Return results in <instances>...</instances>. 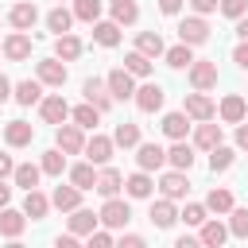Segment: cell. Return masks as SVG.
Masks as SVG:
<instances>
[{"label": "cell", "instance_id": "6da1fadb", "mask_svg": "<svg viewBox=\"0 0 248 248\" xmlns=\"http://www.w3.org/2000/svg\"><path fill=\"white\" fill-rule=\"evenodd\" d=\"M97 217H101V225H108V229H124V225L132 221V205L112 194V198H105V205H101Z\"/></svg>", "mask_w": 248, "mask_h": 248}, {"label": "cell", "instance_id": "7a4b0ae2", "mask_svg": "<svg viewBox=\"0 0 248 248\" xmlns=\"http://www.w3.org/2000/svg\"><path fill=\"white\" fill-rule=\"evenodd\" d=\"M205 39H209V23H205V16H186V19H178V43L198 46V43H205Z\"/></svg>", "mask_w": 248, "mask_h": 248}, {"label": "cell", "instance_id": "3957f363", "mask_svg": "<svg viewBox=\"0 0 248 248\" xmlns=\"http://www.w3.org/2000/svg\"><path fill=\"white\" fill-rule=\"evenodd\" d=\"M182 112L194 120V124H202V120H213L217 116V105L202 93V89H194V93H186V105H182Z\"/></svg>", "mask_w": 248, "mask_h": 248}, {"label": "cell", "instance_id": "277c9868", "mask_svg": "<svg viewBox=\"0 0 248 248\" xmlns=\"http://www.w3.org/2000/svg\"><path fill=\"white\" fill-rule=\"evenodd\" d=\"M54 147H62L66 155H81V151H85V128H78V124H58Z\"/></svg>", "mask_w": 248, "mask_h": 248}, {"label": "cell", "instance_id": "5b68a950", "mask_svg": "<svg viewBox=\"0 0 248 248\" xmlns=\"http://www.w3.org/2000/svg\"><path fill=\"white\" fill-rule=\"evenodd\" d=\"M190 85L194 89H202V93H209L213 85H217V62H205V58H194L190 66Z\"/></svg>", "mask_w": 248, "mask_h": 248}, {"label": "cell", "instance_id": "8992f818", "mask_svg": "<svg viewBox=\"0 0 248 248\" xmlns=\"http://www.w3.org/2000/svg\"><path fill=\"white\" fill-rule=\"evenodd\" d=\"M132 101H136V108H140V112H159V108H163V101H167V93H163V85H159V81H147V85H140V89L132 93Z\"/></svg>", "mask_w": 248, "mask_h": 248}, {"label": "cell", "instance_id": "52a82bcc", "mask_svg": "<svg viewBox=\"0 0 248 248\" xmlns=\"http://www.w3.org/2000/svg\"><path fill=\"white\" fill-rule=\"evenodd\" d=\"M39 116H43L46 124H54V128L66 124V120H70V105H66V97H62V93L43 97V101H39Z\"/></svg>", "mask_w": 248, "mask_h": 248}, {"label": "cell", "instance_id": "ba28073f", "mask_svg": "<svg viewBox=\"0 0 248 248\" xmlns=\"http://www.w3.org/2000/svg\"><path fill=\"white\" fill-rule=\"evenodd\" d=\"M35 78H39L43 85L62 89V85H66V62H62V58H43V62H35Z\"/></svg>", "mask_w": 248, "mask_h": 248}, {"label": "cell", "instance_id": "9c48e42d", "mask_svg": "<svg viewBox=\"0 0 248 248\" xmlns=\"http://www.w3.org/2000/svg\"><path fill=\"white\" fill-rule=\"evenodd\" d=\"M105 85H108V93H112V101H128L132 93H136V78L124 70V66H116V70H108V78H105Z\"/></svg>", "mask_w": 248, "mask_h": 248}, {"label": "cell", "instance_id": "30bf717a", "mask_svg": "<svg viewBox=\"0 0 248 248\" xmlns=\"http://www.w3.org/2000/svg\"><path fill=\"white\" fill-rule=\"evenodd\" d=\"M0 54H4L8 62H23V58H31V35H27V31H12V35L4 39Z\"/></svg>", "mask_w": 248, "mask_h": 248}, {"label": "cell", "instance_id": "8fae6325", "mask_svg": "<svg viewBox=\"0 0 248 248\" xmlns=\"http://www.w3.org/2000/svg\"><path fill=\"white\" fill-rule=\"evenodd\" d=\"M8 23H12L16 31H31V27L39 23V8H35L31 0H19V4H12V12H8Z\"/></svg>", "mask_w": 248, "mask_h": 248}, {"label": "cell", "instance_id": "7c38bea8", "mask_svg": "<svg viewBox=\"0 0 248 248\" xmlns=\"http://www.w3.org/2000/svg\"><path fill=\"white\" fill-rule=\"evenodd\" d=\"M217 116H221L225 124H240V120L248 116V105H244V97H240V93H229V97H221V105H217Z\"/></svg>", "mask_w": 248, "mask_h": 248}, {"label": "cell", "instance_id": "4fadbf2b", "mask_svg": "<svg viewBox=\"0 0 248 248\" xmlns=\"http://www.w3.org/2000/svg\"><path fill=\"white\" fill-rule=\"evenodd\" d=\"M81 93H85V101L93 105V108H108L112 105V93H108V85L101 81V78H85V85H81Z\"/></svg>", "mask_w": 248, "mask_h": 248}, {"label": "cell", "instance_id": "5bb4252c", "mask_svg": "<svg viewBox=\"0 0 248 248\" xmlns=\"http://www.w3.org/2000/svg\"><path fill=\"white\" fill-rule=\"evenodd\" d=\"M31 140H35V128L27 120H8L4 124V143L8 147H27Z\"/></svg>", "mask_w": 248, "mask_h": 248}, {"label": "cell", "instance_id": "9a60e30c", "mask_svg": "<svg viewBox=\"0 0 248 248\" xmlns=\"http://www.w3.org/2000/svg\"><path fill=\"white\" fill-rule=\"evenodd\" d=\"M136 163H140V170H159L167 163V151L159 143H136Z\"/></svg>", "mask_w": 248, "mask_h": 248}, {"label": "cell", "instance_id": "2e32d148", "mask_svg": "<svg viewBox=\"0 0 248 248\" xmlns=\"http://www.w3.org/2000/svg\"><path fill=\"white\" fill-rule=\"evenodd\" d=\"M93 190H97L101 198H112V194H120V190H124V174H120L116 167H105V170H97Z\"/></svg>", "mask_w": 248, "mask_h": 248}, {"label": "cell", "instance_id": "e0dca14e", "mask_svg": "<svg viewBox=\"0 0 248 248\" xmlns=\"http://www.w3.org/2000/svg\"><path fill=\"white\" fill-rule=\"evenodd\" d=\"M159 190H163V198H170V202L186 198V190H190V182H186V170H167V174L159 178Z\"/></svg>", "mask_w": 248, "mask_h": 248}, {"label": "cell", "instance_id": "ac0fdd59", "mask_svg": "<svg viewBox=\"0 0 248 248\" xmlns=\"http://www.w3.org/2000/svg\"><path fill=\"white\" fill-rule=\"evenodd\" d=\"M66 225H70L74 236H89V232L101 225V217H97L93 209H81V205H78V209H70V221H66Z\"/></svg>", "mask_w": 248, "mask_h": 248}, {"label": "cell", "instance_id": "d6986e66", "mask_svg": "<svg viewBox=\"0 0 248 248\" xmlns=\"http://www.w3.org/2000/svg\"><path fill=\"white\" fill-rule=\"evenodd\" d=\"M147 217H151L155 229H170V225L178 221V209H174L170 198H159V202H151V213H147Z\"/></svg>", "mask_w": 248, "mask_h": 248}, {"label": "cell", "instance_id": "ffe728a7", "mask_svg": "<svg viewBox=\"0 0 248 248\" xmlns=\"http://www.w3.org/2000/svg\"><path fill=\"white\" fill-rule=\"evenodd\" d=\"M23 225H27V213L23 209H0V236H8V240H16L19 232H23Z\"/></svg>", "mask_w": 248, "mask_h": 248}, {"label": "cell", "instance_id": "44dd1931", "mask_svg": "<svg viewBox=\"0 0 248 248\" xmlns=\"http://www.w3.org/2000/svg\"><path fill=\"white\" fill-rule=\"evenodd\" d=\"M50 205H54V209H62V213H70V209H78V205H81V190H78L74 182H70V186H54Z\"/></svg>", "mask_w": 248, "mask_h": 248}, {"label": "cell", "instance_id": "7402d4cb", "mask_svg": "<svg viewBox=\"0 0 248 248\" xmlns=\"http://www.w3.org/2000/svg\"><path fill=\"white\" fill-rule=\"evenodd\" d=\"M198 229H202V232H198V240H202V244H209V248H221V244L229 240V225H221V221H209V217H205Z\"/></svg>", "mask_w": 248, "mask_h": 248}, {"label": "cell", "instance_id": "603a6c76", "mask_svg": "<svg viewBox=\"0 0 248 248\" xmlns=\"http://www.w3.org/2000/svg\"><path fill=\"white\" fill-rule=\"evenodd\" d=\"M112 147H116V143H112L108 136H93V140H85V155H89V163H101V167L112 159Z\"/></svg>", "mask_w": 248, "mask_h": 248}, {"label": "cell", "instance_id": "cb8c5ba5", "mask_svg": "<svg viewBox=\"0 0 248 248\" xmlns=\"http://www.w3.org/2000/svg\"><path fill=\"white\" fill-rule=\"evenodd\" d=\"M124 190H128V198H151V190H155L151 170H136V174H128V178H124Z\"/></svg>", "mask_w": 248, "mask_h": 248}, {"label": "cell", "instance_id": "d4e9b609", "mask_svg": "<svg viewBox=\"0 0 248 248\" xmlns=\"http://www.w3.org/2000/svg\"><path fill=\"white\" fill-rule=\"evenodd\" d=\"M136 50L147 54V58H163L167 46H163V35H159V31H140V35H136Z\"/></svg>", "mask_w": 248, "mask_h": 248}, {"label": "cell", "instance_id": "484cf974", "mask_svg": "<svg viewBox=\"0 0 248 248\" xmlns=\"http://www.w3.org/2000/svg\"><path fill=\"white\" fill-rule=\"evenodd\" d=\"M78 54H81V39H78V35H70V31H66V35H54V58L74 62Z\"/></svg>", "mask_w": 248, "mask_h": 248}, {"label": "cell", "instance_id": "4316f807", "mask_svg": "<svg viewBox=\"0 0 248 248\" xmlns=\"http://www.w3.org/2000/svg\"><path fill=\"white\" fill-rule=\"evenodd\" d=\"M167 163H170L174 170H190V167H194V147H190L186 140H174V147L167 151Z\"/></svg>", "mask_w": 248, "mask_h": 248}, {"label": "cell", "instance_id": "83f0119b", "mask_svg": "<svg viewBox=\"0 0 248 248\" xmlns=\"http://www.w3.org/2000/svg\"><path fill=\"white\" fill-rule=\"evenodd\" d=\"M46 209H50V198H46V194H39V186H35V190H27V198H23V213H27L31 221H43V217H46Z\"/></svg>", "mask_w": 248, "mask_h": 248}, {"label": "cell", "instance_id": "f1b7e54d", "mask_svg": "<svg viewBox=\"0 0 248 248\" xmlns=\"http://www.w3.org/2000/svg\"><path fill=\"white\" fill-rule=\"evenodd\" d=\"M12 97H16L19 105H39V101H43V81H39V78H35V81L27 78V81H19V85L12 89Z\"/></svg>", "mask_w": 248, "mask_h": 248}, {"label": "cell", "instance_id": "f546056e", "mask_svg": "<svg viewBox=\"0 0 248 248\" xmlns=\"http://www.w3.org/2000/svg\"><path fill=\"white\" fill-rule=\"evenodd\" d=\"M186 132H190V116H186V112H167V116H163V136L186 140Z\"/></svg>", "mask_w": 248, "mask_h": 248}, {"label": "cell", "instance_id": "4dcf8cb0", "mask_svg": "<svg viewBox=\"0 0 248 248\" xmlns=\"http://www.w3.org/2000/svg\"><path fill=\"white\" fill-rule=\"evenodd\" d=\"M217 143H221V124H209V120H202V124H198V132H194V147L209 151V147H217Z\"/></svg>", "mask_w": 248, "mask_h": 248}, {"label": "cell", "instance_id": "1f68e13d", "mask_svg": "<svg viewBox=\"0 0 248 248\" xmlns=\"http://www.w3.org/2000/svg\"><path fill=\"white\" fill-rule=\"evenodd\" d=\"M43 174H50V178H62V170H66V151L62 147H50V151H43Z\"/></svg>", "mask_w": 248, "mask_h": 248}, {"label": "cell", "instance_id": "d6a6232c", "mask_svg": "<svg viewBox=\"0 0 248 248\" xmlns=\"http://www.w3.org/2000/svg\"><path fill=\"white\" fill-rule=\"evenodd\" d=\"M12 178H16V186L35 190V186H39V178H43V167H35V163H19V167L12 170Z\"/></svg>", "mask_w": 248, "mask_h": 248}, {"label": "cell", "instance_id": "836d02e7", "mask_svg": "<svg viewBox=\"0 0 248 248\" xmlns=\"http://www.w3.org/2000/svg\"><path fill=\"white\" fill-rule=\"evenodd\" d=\"M93 39H97L101 46H116V43H120V23H116V19L93 23Z\"/></svg>", "mask_w": 248, "mask_h": 248}, {"label": "cell", "instance_id": "e575fe53", "mask_svg": "<svg viewBox=\"0 0 248 248\" xmlns=\"http://www.w3.org/2000/svg\"><path fill=\"white\" fill-rule=\"evenodd\" d=\"M70 182L85 194V190H93V182H97V170H93V163H78V167H70Z\"/></svg>", "mask_w": 248, "mask_h": 248}, {"label": "cell", "instance_id": "d590c367", "mask_svg": "<svg viewBox=\"0 0 248 248\" xmlns=\"http://www.w3.org/2000/svg\"><path fill=\"white\" fill-rule=\"evenodd\" d=\"M163 58H167V66H170V70H186V66L194 62V50H190L186 43H178V46L163 50Z\"/></svg>", "mask_w": 248, "mask_h": 248}, {"label": "cell", "instance_id": "8d00e7d4", "mask_svg": "<svg viewBox=\"0 0 248 248\" xmlns=\"http://www.w3.org/2000/svg\"><path fill=\"white\" fill-rule=\"evenodd\" d=\"M205 209H209V213H229V209H232V190H225V186L217 190V186H213L209 198H205Z\"/></svg>", "mask_w": 248, "mask_h": 248}, {"label": "cell", "instance_id": "74e56055", "mask_svg": "<svg viewBox=\"0 0 248 248\" xmlns=\"http://www.w3.org/2000/svg\"><path fill=\"white\" fill-rule=\"evenodd\" d=\"M112 19H116L120 27L136 23V19H140V8H136V0H112Z\"/></svg>", "mask_w": 248, "mask_h": 248}, {"label": "cell", "instance_id": "f35d334b", "mask_svg": "<svg viewBox=\"0 0 248 248\" xmlns=\"http://www.w3.org/2000/svg\"><path fill=\"white\" fill-rule=\"evenodd\" d=\"M124 70H128L132 78H147V74H151V58L140 54V50H132V54H124Z\"/></svg>", "mask_w": 248, "mask_h": 248}, {"label": "cell", "instance_id": "ab89813d", "mask_svg": "<svg viewBox=\"0 0 248 248\" xmlns=\"http://www.w3.org/2000/svg\"><path fill=\"white\" fill-rule=\"evenodd\" d=\"M112 143L116 147H136L140 143V124H116V132H112Z\"/></svg>", "mask_w": 248, "mask_h": 248}, {"label": "cell", "instance_id": "60d3db41", "mask_svg": "<svg viewBox=\"0 0 248 248\" xmlns=\"http://www.w3.org/2000/svg\"><path fill=\"white\" fill-rule=\"evenodd\" d=\"M232 147H225V143H217V147H209V170L217 174V170H229L232 167Z\"/></svg>", "mask_w": 248, "mask_h": 248}, {"label": "cell", "instance_id": "b9f144b4", "mask_svg": "<svg viewBox=\"0 0 248 248\" xmlns=\"http://www.w3.org/2000/svg\"><path fill=\"white\" fill-rule=\"evenodd\" d=\"M46 27H50L54 35H66V31L74 27V12H66V8H54V12L46 16Z\"/></svg>", "mask_w": 248, "mask_h": 248}, {"label": "cell", "instance_id": "7bdbcfd3", "mask_svg": "<svg viewBox=\"0 0 248 248\" xmlns=\"http://www.w3.org/2000/svg\"><path fill=\"white\" fill-rule=\"evenodd\" d=\"M70 116H74V124H78V128H93V124L101 120V108H93V105L85 101V105H78V108H70Z\"/></svg>", "mask_w": 248, "mask_h": 248}, {"label": "cell", "instance_id": "ee69618b", "mask_svg": "<svg viewBox=\"0 0 248 248\" xmlns=\"http://www.w3.org/2000/svg\"><path fill=\"white\" fill-rule=\"evenodd\" d=\"M97 16H101V0H74V19L97 23Z\"/></svg>", "mask_w": 248, "mask_h": 248}, {"label": "cell", "instance_id": "f6af8a7d", "mask_svg": "<svg viewBox=\"0 0 248 248\" xmlns=\"http://www.w3.org/2000/svg\"><path fill=\"white\" fill-rule=\"evenodd\" d=\"M232 217H229V236H236V240H248V209H229Z\"/></svg>", "mask_w": 248, "mask_h": 248}, {"label": "cell", "instance_id": "bcb514c9", "mask_svg": "<svg viewBox=\"0 0 248 248\" xmlns=\"http://www.w3.org/2000/svg\"><path fill=\"white\" fill-rule=\"evenodd\" d=\"M205 217H209V209H205V205H198V202H190V205L178 213V221H186V225H202Z\"/></svg>", "mask_w": 248, "mask_h": 248}, {"label": "cell", "instance_id": "7dc6e473", "mask_svg": "<svg viewBox=\"0 0 248 248\" xmlns=\"http://www.w3.org/2000/svg\"><path fill=\"white\" fill-rule=\"evenodd\" d=\"M217 8H221V12L229 16V19H240V16L248 12V0H221Z\"/></svg>", "mask_w": 248, "mask_h": 248}, {"label": "cell", "instance_id": "c3c4849f", "mask_svg": "<svg viewBox=\"0 0 248 248\" xmlns=\"http://www.w3.org/2000/svg\"><path fill=\"white\" fill-rule=\"evenodd\" d=\"M108 244H112V232H105V229L89 232V248H108Z\"/></svg>", "mask_w": 248, "mask_h": 248}, {"label": "cell", "instance_id": "681fc988", "mask_svg": "<svg viewBox=\"0 0 248 248\" xmlns=\"http://www.w3.org/2000/svg\"><path fill=\"white\" fill-rule=\"evenodd\" d=\"M232 62H236L240 70H248V39H240V43H236V50H232Z\"/></svg>", "mask_w": 248, "mask_h": 248}, {"label": "cell", "instance_id": "f907efd6", "mask_svg": "<svg viewBox=\"0 0 248 248\" xmlns=\"http://www.w3.org/2000/svg\"><path fill=\"white\" fill-rule=\"evenodd\" d=\"M217 4H221V0H190V8H194L198 16H209V12H217Z\"/></svg>", "mask_w": 248, "mask_h": 248}, {"label": "cell", "instance_id": "816d5d0a", "mask_svg": "<svg viewBox=\"0 0 248 248\" xmlns=\"http://www.w3.org/2000/svg\"><path fill=\"white\" fill-rule=\"evenodd\" d=\"M159 12L163 16H178L182 12V0H159Z\"/></svg>", "mask_w": 248, "mask_h": 248}, {"label": "cell", "instance_id": "f5cc1de1", "mask_svg": "<svg viewBox=\"0 0 248 248\" xmlns=\"http://www.w3.org/2000/svg\"><path fill=\"white\" fill-rule=\"evenodd\" d=\"M12 170H16V163H12V155H4V151H0V178H8Z\"/></svg>", "mask_w": 248, "mask_h": 248}, {"label": "cell", "instance_id": "db71d44e", "mask_svg": "<svg viewBox=\"0 0 248 248\" xmlns=\"http://www.w3.org/2000/svg\"><path fill=\"white\" fill-rule=\"evenodd\" d=\"M236 147H240V151H248V124H240V128H236Z\"/></svg>", "mask_w": 248, "mask_h": 248}, {"label": "cell", "instance_id": "11a10c76", "mask_svg": "<svg viewBox=\"0 0 248 248\" xmlns=\"http://www.w3.org/2000/svg\"><path fill=\"white\" fill-rule=\"evenodd\" d=\"M120 244H124V248H143V236H136V232H128V236H124Z\"/></svg>", "mask_w": 248, "mask_h": 248}, {"label": "cell", "instance_id": "9f6ffc18", "mask_svg": "<svg viewBox=\"0 0 248 248\" xmlns=\"http://www.w3.org/2000/svg\"><path fill=\"white\" fill-rule=\"evenodd\" d=\"M8 97H12V81H8V78H4V74H0V105H4V101H8Z\"/></svg>", "mask_w": 248, "mask_h": 248}, {"label": "cell", "instance_id": "6f0895ef", "mask_svg": "<svg viewBox=\"0 0 248 248\" xmlns=\"http://www.w3.org/2000/svg\"><path fill=\"white\" fill-rule=\"evenodd\" d=\"M236 35H240V39H248V12L236 19Z\"/></svg>", "mask_w": 248, "mask_h": 248}, {"label": "cell", "instance_id": "680465c9", "mask_svg": "<svg viewBox=\"0 0 248 248\" xmlns=\"http://www.w3.org/2000/svg\"><path fill=\"white\" fill-rule=\"evenodd\" d=\"M12 202V186H4V178H0V209Z\"/></svg>", "mask_w": 248, "mask_h": 248}, {"label": "cell", "instance_id": "91938a15", "mask_svg": "<svg viewBox=\"0 0 248 248\" xmlns=\"http://www.w3.org/2000/svg\"><path fill=\"white\" fill-rule=\"evenodd\" d=\"M74 244H78V236H74V232H66V236H58V248H74Z\"/></svg>", "mask_w": 248, "mask_h": 248}]
</instances>
